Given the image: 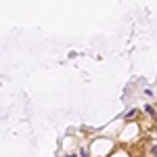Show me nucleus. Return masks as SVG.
I'll list each match as a JSON object with an SVG mask.
<instances>
[{"instance_id": "obj_3", "label": "nucleus", "mask_w": 157, "mask_h": 157, "mask_svg": "<svg viewBox=\"0 0 157 157\" xmlns=\"http://www.w3.org/2000/svg\"><path fill=\"white\" fill-rule=\"evenodd\" d=\"M69 157H78V155H69Z\"/></svg>"}, {"instance_id": "obj_2", "label": "nucleus", "mask_w": 157, "mask_h": 157, "mask_svg": "<svg viewBox=\"0 0 157 157\" xmlns=\"http://www.w3.org/2000/svg\"><path fill=\"white\" fill-rule=\"evenodd\" d=\"M151 155L157 157V147H151Z\"/></svg>"}, {"instance_id": "obj_1", "label": "nucleus", "mask_w": 157, "mask_h": 157, "mask_svg": "<svg viewBox=\"0 0 157 157\" xmlns=\"http://www.w3.org/2000/svg\"><path fill=\"white\" fill-rule=\"evenodd\" d=\"M145 111L149 113V115H155V109L151 107V105H147V107H145Z\"/></svg>"}]
</instances>
